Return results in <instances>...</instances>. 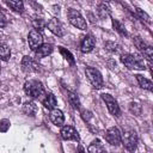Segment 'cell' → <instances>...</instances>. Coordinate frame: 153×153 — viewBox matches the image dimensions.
I'll return each mask as SVG.
<instances>
[{"instance_id":"cell-1","label":"cell","mask_w":153,"mask_h":153,"mask_svg":"<svg viewBox=\"0 0 153 153\" xmlns=\"http://www.w3.org/2000/svg\"><path fill=\"white\" fill-rule=\"evenodd\" d=\"M122 63L128 69H145L143 57L137 54H123L121 56Z\"/></svg>"},{"instance_id":"cell-2","label":"cell","mask_w":153,"mask_h":153,"mask_svg":"<svg viewBox=\"0 0 153 153\" xmlns=\"http://www.w3.org/2000/svg\"><path fill=\"white\" fill-rule=\"evenodd\" d=\"M24 91L31 98H38L43 93L44 88H43V85H42L41 81H38V80H29V81H26L24 84Z\"/></svg>"},{"instance_id":"cell-3","label":"cell","mask_w":153,"mask_h":153,"mask_svg":"<svg viewBox=\"0 0 153 153\" xmlns=\"http://www.w3.org/2000/svg\"><path fill=\"white\" fill-rule=\"evenodd\" d=\"M67 16H68L69 23H71L73 26L78 27V29H80V30H86V29H87L86 20L84 19V17L81 16V13H80L78 10H75V8H69L68 12H67Z\"/></svg>"},{"instance_id":"cell-4","label":"cell","mask_w":153,"mask_h":153,"mask_svg":"<svg viewBox=\"0 0 153 153\" xmlns=\"http://www.w3.org/2000/svg\"><path fill=\"white\" fill-rule=\"evenodd\" d=\"M137 142H139V137L137 134L134 130H128L123 134L121 143H123V146L129 151V152H134L137 147Z\"/></svg>"},{"instance_id":"cell-5","label":"cell","mask_w":153,"mask_h":153,"mask_svg":"<svg viewBox=\"0 0 153 153\" xmlns=\"http://www.w3.org/2000/svg\"><path fill=\"white\" fill-rule=\"evenodd\" d=\"M85 73H86V76L88 79V81L92 84V86L94 88H102L103 87V76L102 74L99 73L98 69L93 68V67H87L85 69Z\"/></svg>"},{"instance_id":"cell-6","label":"cell","mask_w":153,"mask_h":153,"mask_svg":"<svg viewBox=\"0 0 153 153\" xmlns=\"http://www.w3.org/2000/svg\"><path fill=\"white\" fill-rule=\"evenodd\" d=\"M102 99L105 102V104L108 106V110L110 111L111 115H114L116 117H118L121 115V109L118 106V103H117V100L111 94L104 93V94H102Z\"/></svg>"},{"instance_id":"cell-7","label":"cell","mask_w":153,"mask_h":153,"mask_svg":"<svg viewBox=\"0 0 153 153\" xmlns=\"http://www.w3.org/2000/svg\"><path fill=\"white\" fill-rule=\"evenodd\" d=\"M27 42H29V47L31 48V50H37L42 44H43V37L41 35V32L38 30H31L29 32L27 36Z\"/></svg>"},{"instance_id":"cell-8","label":"cell","mask_w":153,"mask_h":153,"mask_svg":"<svg viewBox=\"0 0 153 153\" xmlns=\"http://www.w3.org/2000/svg\"><path fill=\"white\" fill-rule=\"evenodd\" d=\"M105 140L112 145V146H118L121 145V140H122V135L120 133V130L116 127H111L106 130L105 133Z\"/></svg>"},{"instance_id":"cell-9","label":"cell","mask_w":153,"mask_h":153,"mask_svg":"<svg viewBox=\"0 0 153 153\" xmlns=\"http://www.w3.org/2000/svg\"><path fill=\"white\" fill-rule=\"evenodd\" d=\"M61 136L63 140H74V141H79V133L76 131V129L72 126H65L61 129Z\"/></svg>"},{"instance_id":"cell-10","label":"cell","mask_w":153,"mask_h":153,"mask_svg":"<svg viewBox=\"0 0 153 153\" xmlns=\"http://www.w3.org/2000/svg\"><path fill=\"white\" fill-rule=\"evenodd\" d=\"M38 65L37 62L30 57V56H24L22 60V69L26 73H31V72H37L38 71Z\"/></svg>"},{"instance_id":"cell-11","label":"cell","mask_w":153,"mask_h":153,"mask_svg":"<svg viewBox=\"0 0 153 153\" xmlns=\"http://www.w3.org/2000/svg\"><path fill=\"white\" fill-rule=\"evenodd\" d=\"M47 26H48V29H49L54 35H56V36H59V37H62V36L65 35L63 26H62V24L60 23V20L56 19V18L50 19V20L48 22Z\"/></svg>"},{"instance_id":"cell-12","label":"cell","mask_w":153,"mask_h":153,"mask_svg":"<svg viewBox=\"0 0 153 153\" xmlns=\"http://www.w3.org/2000/svg\"><path fill=\"white\" fill-rule=\"evenodd\" d=\"M94 44H96V41L93 38L92 35H86L82 37L81 39V43H80V50L82 53H90L93 50L94 48Z\"/></svg>"},{"instance_id":"cell-13","label":"cell","mask_w":153,"mask_h":153,"mask_svg":"<svg viewBox=\"0 0 153 153\" xmlns=\"http://www.w3.org/2000/svg\"><path fill=\"white\" fill-rule=\"evenodd\" d=\"M49 118H50V121H51L55 126H57V127L62 126L63 122H65V116H63L62 111H61L60 109H56V108L53 109V110H50Z\"/></svg>"},{"instance_id":"cell-14","label":"cell","mask_w":153,"mask_h":153,"mask_svg":"<svg viewBox=\"0 0 153 153\" xmlns=\"http://www.w3.org/2000/svg\"><path fill=\"white\" fill-rule=\"evenodd\" d=\"M51 51H53V45H51V44H48V43L42 44V45L36 50V57H37V59H43V57L48 56L49 54H51Z\"/></svg>"},{"instance_id":"cell-15","label":"cell","mask_w":153,"mask_h":153,"mask_svg":"<svg viewBox=\"0 0 153 153\" xmlns=\"http://www.w3.org/2000/svg\"><path fill=\"white\" fill-rule=\"evenodd\" d=\"M87 151H88V153H104V152H105L103 143H102L100 140H98V139L93 140V141L90 143Z\"/></svg>"},{"instance_id":"cell-16","label":"cell","mask_w":153,"mask_h":153,"mask_svg":"<svg viewBox=\"0 0 153 153\" xmlns=\"http://www.w3.org/2000/svg\"><path fill=\"white\" fill-rule=\"evenodd\" d=\"M23 111H24L25 115L33 117V116L37 114L38 108H37V105H36L33 102H27V103H25V104L23 105Z\"/></svg>"},{"instance_id":"cell-17","label":"cell","mask_w":153,"mask_h":153,"mask_svg":"<svg viewBox=\"0 0 153 153\" xmlns=\"http://www.w3.org/2000/svg\"><path fill=\"white\" fill-rule=\"evenodd\" d=\"M43 105L47 108V109H49V110H53V109H55V106H56V104H57V100H56V98H55V96L53 94V93H48L47 96H45V98L43 99Z\"/></svg>"},{"instance_id":"cell-18","label":"cell","mask_w":153,"mask_h":153,"mask_svg":"<svg viewBox=\"0 0 153 153\" xmlns=\"http://www.w3.org/2000/svg\"><path fill=\"white\" fill-rule=\"evenodd\" d=\"M135 76H136V80H137L140 87H142V88H145V90H148V91H152V90H153V84H152L151 80L146 79V78L142 76L141 74H136Z\"/></svg>"},{"instance_id":"cell-19","label":"cell","mask_w":153,"mask_h":153,"mask_svg":"<svg viewBox=\"0 0 153 153\" xmlns=\"http://www.w3.org/2000/svg\"><path fill=\"white\" fill-rule=\"evenodd\" d=\"M97 13H98V16H99L100 19H105V18H108V17L110 16V8H109V5H108V4H104V2L99 4L98 7H97Z\"/></svg>"},{"instance_id":"cell-20","label":"cell","mask_w":153,"mask_h":153,"mask_svg":"<svg viewBox=\"0 0 153 153\" xmlns=\"http://www.w3.org/2000/svg\"><path fill=\"white\" fill-rule=\"evenodd\" d=\"M6 4H7L8 7H11L16 12L22 13L24 11V4L20 0H8V1H6Z\"/></svg>"},{"instance_id":"cell-21","label":"cell","mask_w":153,"mask_h":153,"mask_svg":"<svg viewBox=\"0 0 153 153\" xmlns=\"http://www.w3.org/2000/svg\"><path fill=\"white\" fill-rule=\"evenodd\" d=\"M10 57H11V50L8 45L5 43H0V60L7 61Z\"/></svg>"},{"instance_id":"cell-22","label":"cell","mask_w":153,"mask_h":153,"mask_svg":"<svg viewBox=\"0 0 153 153\" xmlns=\"http://www.w3.org/2000/svg\"><path fill=\"white\" fill-rule=\"evenodd\" d=\"M68 102L74 109H80V100L76 93L74 92H68Z\"/></svg>"},{"instance_id":"cell-23","label":"cell","mask_w":153,"mask_h":153,"mask_svg":"<svg viewBox=\"0 0 153 153\" xmlns=\"http://www.w3.org/2000/svg\"><path fill=\"white\" fill-rule=\"evenodd\" d=\"M112 25H114L115 30H116L121 36H128V32H127L124 25H123L121 22H118L117 19H112Z\"/></svg>"},{"instance_id":"cell-24","label":"cell","mask_w":153,"mask_h":153,"mask_svg":"<svg viewBox=\"0 0 153 153\" xmlns=\"http://www.w3.org/2000/svg\"><path fill=\"white\" fill-rule=\"evenodd\" d=\"M59 50H60V53H61V55L71 63V65H74V62H75V60H74V56L72 55V53L69 51V50H67L66 48H63V47H59Z\"/></svg>"},{"instance_id":"cell-25","label":"cell","mask_w":153,"mask_h":153,"mask_svg":"<svg viewBox=\"0 0 153 153\" xmlns=\"http://www.w3.org/2000/svg\"><path fill=\"white\" fill-rule=\"evenodd\" d=\"M104 47H105L106 50H109L111 53H116V54L121 53V45L115 43V42H105Z\"/></svg>"},{"instance_id":"cell-26","label":"cell","mask_w":153,"mask_h":153,"mask_svg":"<svg viewBox=\"0 0 153 153\" xmlns=\"http://www.w3.org/2000/svg\"><path fill=\"white\" fill-rule=\"evenodd\" d=\"M135 13H136V16H137L141 20L146 22L147 24H151V18H149V16H148L146 12H143L141 8H135Z\"/></svg>"},{"instance_id":"cell-27","label":"cell","mask_w":153,"mask_h":153,"mask_svg":"<svg viewBox=\"0 0 153 153\" xmlns=\"http://www.w3.org/2000/svg\"><path fill=\"white\" fill-rule=\"evenodd\" d=\"M133 41H134L135 47H136L139 50H141V51H143V50H145V48L147 47V44L143 42V39H142L141 37H137V36H136V37H134V39H133Z\"/></svg>"},{"instance_id":"cell-28","label":"cell","mask_w":153,"mask_h":153,"mask_svg":"<svg viewBox=\"0 0 153 153\" xmlns=\"http://www.w3.org/2000/svg\"><path fill=\"white\" fill-rule=\"evenodd\" d=\"M129 109H130V111H131L134 115H136V116H140V114H141V105H140L139 103H136V102H133V103H130V106H129Z\"/></svg>"},{"instance_id":"cell-29","label":"cell","mask_w":153,"mask_h":153,"mask_svg":"<svg viewBox=\"0 0 153 153\" xmlns=\"http://www.w3.org/2000/svg\"><path fill=\"white\" fill-rule=\"evenodd\" d=\"M143 55H145V57L147 59L148 63L151 65V62H152V57H153V48H152L151 45H147V47L145 48V50H143Z\"/></svg>"},{"instance_id":"cell-30","label":"cell","mask_w":153,"mask_h":153,"mask_svg":"<svg viewBox=\"0 0 153 153\" xmlns=\"http://www.w3.org/2000/svg\"><path fill=\"white\" fill-rule=\"evenodd\" d=\"M32 25H33V27H35V30L36 29H43L44 26H45V23H44V20L43 19H41V18H35V19H32Z\"/></svg>"},{"instance_id":"cell-31","label":"cell","mask_w":153,"mask_h":153,"mask_svg":"<svg viewBox=\"0 0 153 153\" xmlns=\"http://www.w3.org/2000/svg\"><path fill=\"white\" fill-rule=\"evenodd\" d=\"M8 127H10V122L7 120H1L0 121V131H6Z\"/></svg>"},{"instance_id":"cell-32","label":"cell","mask_w":153,"mask_h":153,"mask_svg":"<svg viewBox=\"0 0 153 153\" xmlns=\"http://www.w3.org/2000/svg\"><path fill=\"white\" fill-rule=\"evenodd\" d=\"M6 25V20H5V17L0 13V27H4Z\"/></svg>"},{"instance_id":"cell-33","label":"cell","mask_w":153,"mask_h":153,"mask_svg":"<svg viewBox=\"0 0 153 153\" xmlns=\"http://www.w3.org/2000/svg\"><path fill=\"white\" fill-rule=\"evenodd\" d=\"M76 153H85V149H84V147H82L81 145H79V146H78V149H76Z\"/></svg>"},{"instance_id":"cell-34","label":"cell","mask_w":153,"mask_h":153,"mask_svg":"<svg viewBox=\"0 0 153 153\" xmlns=\"http://www.w3.org/2000/svg\"><path fill=\"white\" fill-rule=\"evenodd\" d=\"M104 153H106V151H105V152H104Z\"/></svg>"},{"instance_id":"cell-35","label":"cell","mask_w":153,"mask_h":153,"mask_svg":"<svg viewBox=\"0 0 153 153\" xmlns=\"http://www.w3.org/2000/svg\"><path fill=\"white\" fill-rule=\"evenodd\" d=\"M118 153H120V152H118Z\"/></svg>"}]
</instances>
